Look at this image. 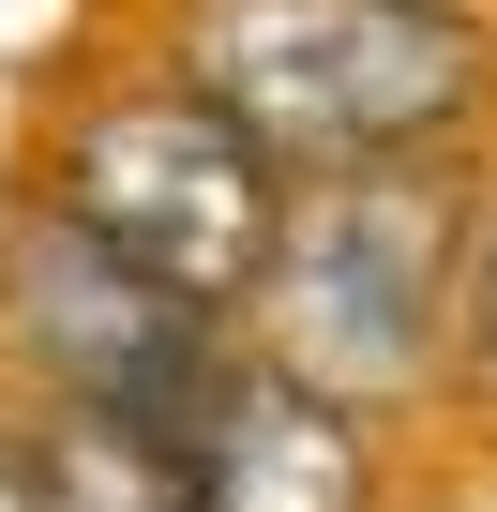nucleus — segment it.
Here are the masks:
<instances>
[{
  "label": "nucleus",
  "mask_w": 497,
  "mask_h": 512,
  "mask_svg": "<svg viewBox=\"0 0 497 512\" xmlns=\"http://www.w3.org/2000/svg\"><path fill=\"white\" fill-rule=\"evenodd\" d=\"M467 211H482V166H332V181H302L241 347L287 362L332 407H362V422H392V437L437 422L452 332H467Z\"/></svg>",
  "instance_id": "7ed1b4c3"
},
{
  "label": "nucleus",
  "mask_w": 497,
  "mask_h": 512,
  "mask_svg": "<svg viewBox=\"0 0 497 512\" xmlns=\"http://www.w3.org/2000/svg\"><path fill=\"white\" fill-rule=\"evenodd\" d=\"M16 181L61 196L121 272H151L166 302H196V317H226V332L257 317L272 241H287V196H302L151 31L106 46V61H76V76H46V106H31V136H16Z\"/></svg>",
  "instance_id": "f03ea898"
},
{
  "label": "nucleus",
  "mask_w": 497,
  "mask_h": 512,
  "mask_svg": "<svg viewBox=\"0 0 497 512\" xmlns=\"http://www.w3.org/2000/svg\"><path fill=\"white\" fill-rule=\"evenodd\" d=\"M166 452H181V482H196L211 512H407L392 422L302 392V377L257 362V347H226V377L196 392V422H181Z\"/></svg>",
  "instance_id": "39448f33"
},
{
  "label": "nucleus",
  "mask_w": 497,
  "mask_h": 512,
  "mask_svg": "<svg viewBox=\"0 0 497 512\" xmlns=\"http://www.w3.org/2000/svg\"><path fill=\"white\" fill-rule=\"evenodd\" d=\"M437 437H467L497 467V151H482V211H467V332H452V407Z\"/></svg>",
  "instance_id": "0eeeda50"
},
{
  "label": "nucleus",
  "mask_w": 497,
  "mask_h": 512,
  "mask_svg": "<svg viewBox=\"0 0 497 512\" xmlns=\"http://www.w3.org/2000/svg\"><path fill=\"white\" fill-rule=\"evenodd\" d=\"M226 347H241L226 317H196V302H166L151 272H121L61 196L0 181V407L181 437L196 392L226 377Z\"/></svg>",
  "instance_id": "20e7f679"
},
{
  "label": "nucleus",
  "mask_w": 497,
  "mask_h": 512,
  "mask_svg": "<svg viewBox=\"0 0 497 512\" xmlns=\"http://www.w3.org/2000/svg\"><path fill=\"white\" fill-rule=\"evenodd\" d=\"M46 482H61V512H211L181 482V452L136 422H46Z\"/></svg>",
  "instance_id": "423d86ee"
},
{
  "label": "nucleus",
  "mask_w": 497,
  "mask_h": 512,
  "mask_svg": "<svg viewBox=\"0 0 497 512\" xmlns=\"http://www.w3.org/2000/svg\"><path fill=\"white\" fill-rule=\"evenodd\" d=\"M0 512H61V482H46V422H31V407H0Z\"/></svg>",
  "instance_id": "6e6552de"
},
{
  "label": "nucleus",
  "mask_w": 497,
  "mask_h": 512,
  "mask_svg": "<svg viewBox=\"0 0 497 512\" xmlns=\"http://www.w3.org/2000/svg\"><path fill=\"white\" fill-rule=\"evenodd\" d=\"M136 31L287 181L497 151V0H151Z\"/></svg>",
  "instance_id": "f257e3e1"
}]
</instances>
